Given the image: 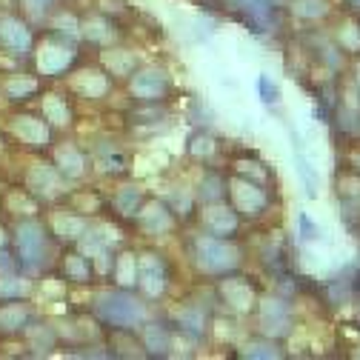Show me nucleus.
<instances>
[{
  "instance_id": "obj_32",
  "label": "nucleus",
  "mask_w": 360,
  "mask_h": 360,
  "mask_svg": "<svg viewBox=\"0 0 360 360\" xmlns=\"http://www.w3.org/2000/svg\"><path fill=\"white\" fill-rule=\"evenodd\" d=\"M278 354L281 352L272 343H260V340H255V343H249L243 349V357H278Z\"/></svg>"
},
{
  "instance_id": "obj_29",
  "label": "nucleus",
  "mask_w": 360,
  "mask_h": 360,
  "mask_svg": "<svg viewBox=\"0 0 360 360\" xmlns=\"http://www.w3.org/2000/svg\"><path fill=\"white\" fill-rule=\"evenodd\" d=\"M177 321H180V326H184V329H189L192 335H200V332H203V311H198V309L180 311Z\"/></svg>"
},
{
  "instance_id": "obj_4",
  "label": "nucleus",
  "mask_w": 360,
  "mask_h": 360,
  "mask_svg": "<svg viewBox=\"0 0 360 360\" xmlns=\"http://www.w3.org/2000/svg\"><path fill=\"white\" fill-rule=\"evenodd\" d=\"M138 283L149 297H158L166 289V266L158 255H143L138 260Z\"/></svg>"
},
{
  "instance_id": "obj_22",
  "label": "nucleus",
  "mask_w": 360,
  "mask_h": 360,
  "mask_svg": "<svg viewBox=\"0 0 360 360\" xmlns=\"http://www.w3.org/2000/svg\"><path fill=\"white\" fill-rule=\"evenodd\" d=\"M235 4L249 15L255 18L257 23H263L269 18V12H272V0H235Z\"/></svg>"
},
{
  "instance_id": "obj_1",
  "label": "nucleus",
  "mask_w": 360,
  "mask_h": 360,
  "mask_svg": "<svg viewBox=\"0 0 360 360\" xmlns=\"http://www.w3.org/2000/svg\"><path fill=\"white\" fill-rule=\"evenodd\" d=\"M95 311H98L101 321H106V323H112L117 329H131V326H138L143 321V306L126 292H103V295H98Z\"/></svg>"
},
{
  "instance_id": "obj_2",
  "label": "nucleus",
  "mask_w": 360,
  "mask_h": 360,
  "mask_svg": "<svg viewBox=\"0 0 360 360\" xmlns=\"http://www.w3.org/2000/svg\"><path fill=\"white\" fill-rule=\"evenodd\" d=\"M195 257L206 272H226V269H232L238 263V252L220 238H198Z\"/></svg>"
},
{
  "instance_id": "obj_26",
  "label": "nucleus",
  "mask_w": 360,
  "mask_h": 360,
  "mask_svg": "<svg viewBox=\"0 0 360 360\" xmlns=\"http://www.w3.org/2000/svg\"><path fill=\"white\" fill-rule=\"evenodd\" d=\"M297 232H300V240H323V229L306 212L297 214Z\"/></svg>"
},
{
  "instance_id": "obj_35",
  "label": "nucleus",
  "mask_w": 360,
  "mask_h": 360,
  "mask_svg": "<svg viewBox=\"0 0 360 360\" xmlns=\"http://www.w3.org/2000/svg\"><path fill=\"white\" fill-rule=\"evenodd\" d=\"M23 6H26V12H29V15L40 18L43 12H46V6H49V0H23Z\"/></svg>"
},
{
  "instance_id": "obj_31",
  "label": "nucleus",
  "mask_w": 360,
  "mask_h": 360,
  "mask_svg": "<svg viewBox=\"0 0 360 360\" xmlns=\"http://www.w3.org/2000/svg\"><path fill=\"white\" fill-rule=\"evenodd\" d=\"M26 283L20 278H0V297H20L26 295Z\"/></svg>"
},
{
  "instance_id": "obj_9",
  "label": "nucleus",
  "mask_w": 360,
  "mask_h": 360,
  "mask_svg": "<svg viewBox=\"0 0 360 360\" xmlns=\"http://www.w3.org/2000/svg\"><path fill=\"white\" fill-rule=\"evenodd\" d=\"M72 63V49L58 46V43H46L40 52H37V69L43 75H58Z\"/></svg>"
},
{
  "instance_id": "obj_42",
  "label": "nucleus",
  "mask_w": 360,
  "mask_h": 360,
  "mask_svg": "<svg viewBox=\"0 0 360 360\" xmlns=\"http://www.w3.org/2000/svg\"><path fill=\"white\" fill-rule=\"evenodd\" d=\"M352 4H354V6H360V0H352Z\"/></svg>"
},
{
  "instance_id": "obj_8",
  "label": "nucleus",
  "mask_w": 360,
  "mask_h": 360,
  "mask_svg": "<svg viewBox=\"0 0 360 360\" xmlns=\"http://www.w3.org/2000/svg\"><path fill=\"white\" fill-rule=\"evenodd\" d=\"M0 43L12 52H26L32 46V34L29 29L15 20V18H0Z\"/></svg>"
},
{
  "instance_id": "obj_39",
  "label": "nucleus",
  "mask_w": 360,
  "mask_h": 360,
  "mask_svg": "<svg viewBox=\"0 0 360 360\" xmlns=\"http://www.w3.org/2000/svg\"><path fill=\"white\" fill-rule=\"evenodd\" d=\"M55 26H63L60 32H66V34H77V23H75V20H69V18H60Z\"/></svg>"
},
{
  "instance_id": "obj_20",
  "label": "nucleus",
  "mask_w": 360,
  "mask_h": 360,
  "mask_svg": "<svg viewBox=\"0 0 360 360\" xmlns=\"http://www.w3.org/2000/svg\"><path fill=\"white\" fill-rule=\"evenodd\" d=\"M257 95H260V103H266V106H272V103H278L281 101V86H278V80L272 77V75H257Z\"/></svg>"
},
{
  "instance_id": "obj_11",
  "label": "nucleus",
  "mask_w": 360,
  "mask_h": 360,
  "mask_svg": "<svg viewBox=\"0 0 360 360\" xmlns=\"http://www.w3.org/2000/svg\"><path fill=\"white\" fill-rule=\"evenodd\" d=\"M12 129H15V134L20 141H26L32 146H46V141H49V129L34 117H18Z\"/></svg>"
},
{
  "instance_id": "obj_38",
  "label": "nucleus",
  "mask_w": 360,
  "mask_h": 360,
  "mask_svg": "<svg viewBox=\"0 0 360 360\" xmlns=\"http://www.w3.org/2000/svg\"><path fill=\"white\" fill-rule=\"evenodd\" d=\"M349 40V46H360V34H357V26H346V32H343V43Z\"/></svg>"
},
{
  "instance_id": "obj_33",
  "label": "nucleus",
  "mask_w": 360,
  "mask_h": 360,
  "mask_svg": "<svg viewBox=\"0 0 360 360\" xmlns=\"http://www.w3.org/2000/svg\"><path fill=\"white\" fill-rule=\"evenodd\" d=\"M223 184H220V177L217 174H212V177H206L203 184H200V198L203 200H217L220 195H223V189H220Z\"/></svg>"
},
{
  "instance_id": "obj_15",
  "label": "nucleus",
  "mask_w": 360,
  "mask_h": 360,
  "mask_svg": "<svg viewBox=\"0 0 360 360\" xmlns=\"http://www.w3.org/2000/svg\"><path fill=\"white\" fill-rule=\"evenodd\" d=\"M143 343L152 354H166L172 340H169V332L160 326V323H146L143 326Z\"/></svg>"
},
{
  "instance_id": "obj_30",
  "label": "nucleus",
  "mask_w": 360,
  "mask_h": 360,
  "mask_svg": "<svg viewBox=\"0 0 360 360\" xmlns=\"http://www.w3.org/2000/svg\"><path fill=\"white\" fill-rule=\"evenodd\" d=\"M66 272H69V278H75V281H89V266H86V260L80 257V255H69L66 257Z\"/></svg>"
},
{
  "instance_id": "obj_24",
  "label": "nucleus",
  "mask_w": 360,
  "mask_h": 360,
  "mask_svg": "<svg viewBox=\"0 0 360 360\" xmlns=\"http://www.w3.org/2000/svg\"><path fill=\"white\" fill-rule=\"evenodd\" d=\"M34 89H37V80H34V77H12V80L6 83V95L15 98V101H20V98L32 95Z\"/></svg>"
},
{
  "instance_id": "obj_37",
  "label": "nucleus",
  "mask_w": 360,
  "mask_h": 360,
  "mask_svg": "<svg viewBox=\"0 0 360 360\" xmlns=\"http://www.w3.org/2000/svg\"><path fill=\"white\" fill-rule=\"evenodd\" d=\"M212 149H214V146H212L209 138H198V141L192 143V152H195V155H209Z\"/></svg>"
},
{
  "instance_id": "obj_21",
  "label": "nucleus",
  "mask_w": 360,
  "mask_h": 360,
  "mask_svg": "<svg viewBox=\"0 0 360 360\" xmlns=\"http://www.w3.org/2000/svg\"><path fill=\"white\" fill-rule=\"evenodd\" d=\"M115 206L123 214H134V212H138V206H141V189H134V186L120 189L117 198H115Z\"/></svg>"
},
{
  "instance_id": "obj_3",
  "label": "nucleus",
  "mask_w": 360,
  "mask_h": 360,
  "mask_svg": "<svg viewBox=\"0 0 360 360\" xmlns=\"http://www.w3.org/2000/svg\"><path fill=\"white\" fill-rule=\"evenodd\" d=\"M18 252L23 257V263L37 266L46 255V235L37 223H20L18 226Z\"/></svg>"
},
{
  "instance_id": "obj_28",
  "label": "nucleus",
  "mask_w": 360,
  "mask_h": 360,
  "mask_svg": "<svg viewBox=\"0 0 360 360\" xmlns=\"http://www.w3.org/2000/svg\"><path fill=\"white\" fill-rule=\"evenodd\" d=\"M26 323V309L23 306H6L0 309V326L4 329H18Z\"/></svg>"
},
{
  "instance_id": "obj_13",
  "label": "nucleus",
  "mask_w": 360,
  "mask_h": 360,
  "mask_svg": "<svg viewBox=\"0 0 360 360\" xmlns=\"http://www.w3.org/2000/svg\"><path fill=\"white\" fill-rule=\"evenodd\" d=\"M141 223H143V229H146V232L160 235V232H166V229L172 226V214L166 212V206H160V203H149V206L143 209V214H141Z\"/></svg>"
},
{
  "instance_id": "obj_18",
  "label": "nucleus",
  "mask_w": 360,
  "mask_h": 360,
  "mask_svg": "<svg viewBox=\"0 0 360 360\" xmlns=\"http://www.w3.org/2000/svg\"><path fill=\"white\" fill-rule=\"evenodd\" d=\"M83 229H86V223H83L80 217H69V214L55 217V232H58L60 238H66V240L83 238Z\"/></svg>"
},
{
  "instance_id": "obj_40",
  "label": "nucleus",
  "mask_w": 360,
  "mask_h": 360,
  "mask_svg": "<svg viewBox=\"0 0 360 360\" xmlns=\"http://www.w3.org/2000/svg\"><path fill=\"white\" fill-rule=\"evenodd\" d=\"M9 266H12L9 255H6V252H0V269H9Z\"/></svg>"
},
{
  "instance_id": "obj_5",
  "label": "nucleus",
  "mask_w": 360,
  "mask_h": 360,
  "mask_svg": "<svg viewBox=\"0 0 360 360\" xmlns=\"http://www.w3.org/2000/svg\"><path fill=\"white\" fill-rule=\"evenodd\" d=\"M260 323L269 335H286L289 332V306L283 300L269 297L260 303Z\"/></svg>"
},
{
  "instance_id": "obj_16",
  "label": "nucleus",
  "mask_w": 360,
  "mask_h": 360,
  "mask_svg": "<svg viewBox=\"0 0 360 360\" xmlns=\"http://www.w3.org/2000/svg\"><path fill=\"white\" fill-rule=\"evenodd\" d=\"M295 169H297V174H300V180H303V186H306V195L309 198H314L318 195V186H321V174H318V169H314L309 160H306V155L303 152H295Z\"/></svg>"
},
{
  "instance_id": "obj_25",
  "label": "nucleus",
  "mask_w": 360,
  "mask_h": 360,
  "mask_svg": "<svg viewBox=\"0 0 360 360\" xmlns=\"http://www.w3.org/2000/svg\"><path fill=\"white\" fill-rule=\"evenodd\" d=\"M43 112H46V117L55 120V123H69V106L58 95H49L46 98V103H43Z\"/></svg>"
},
{
  "instance_id": "obj_10",
  "label": "nucleus",
  "mask_w": 360,
  "mask_h": 360,
  "mask_svg": "<svg viewBox=\"0 0 360 360\" xmlns=\"http://www.w3.org/2000/svg\"><path fill=\"white\" fill-rule=\"evenodd\" d=\"M203 220H206L209 232L217 235V238H220V235H232L235 226H238L235 212H232V209H223V206H212V209H206Z\"/></svg>"
},
{
  "instance_id": "obj_36",
  "label": "nucleus",
  "mask_w": 360,
  "mask_h": 360,
  "mask_svg": "<svg viewBox=\"0 0 360 360\" xmlns=\"http://www.w3.org/2000/svg\"><path fill=\"white\" fill-rule=\"evenodd\" d=\"M106 60H109V66H115V69H120V72H126V69H131V58H129V55H123V58H115V55H106Z\"/></svg>"
},
{
  "instance_id": "obj_23",
  "label": "nucleus",
  "mask_w": 360,
  "mask_h": 360,
  "mask_svg": "<svg viewBox=\"0 0 360 360\" xmlns=\"http://www.w3.org/2000/svg\"><path fill=\"white\" fill-rule=\"evenodd\" d=\"M117 281L123 286H131V283H138V260H134L131 255H123L117 260Z\"/></svg>"
},
{
  "instance_id": "obj_7",
  "label": "nucleus",
  "mask_w": 360,
  "mask_h": 360,
  "mask_svg": "<svg viewBox=\"0 0 360 360\" xmlns=\"http://www.w3.org/2000/svg\"><path fill=\"white\" fill-rule=\"evenodd\" d=\"M166 92V77L155 69H143L131 77V95L141 101H158Z\"/></svg>"
},
{
  "instance_id": "obj_17",
  "label": "nucleus",
  "mask_w": 360,
  "mask_h": 360,
  "mask_svg": "<svg viewBox=\"0 0 360 360\" xmlns=\"http://www.w3.org/2000/svg\"><path fill=\"white\" fill-rule=\"evenodd\" d=\"M75 89L86 98H98L106 92V77L98 75V72H83L77 80H75Z\"/></svg>"
},
{
  "instance_id": "obj_14",
  "label": "nucleus",
  "mask_w": 360,
  "mask_h": 360,
  "mask_svg": "<svg viewBox=\"0 0 360 360\" xmlns=\"http://www.w3.org/2000/svg\"><path fill=\"white\" fill-rule=\"evenodd\" d=\"M223 297H226L235 309H240V311H246L252 303H255V292L243 283V281H226L223 283Z\"/></svg>"
},
{
  "instance_id": "obj_6",
  "label": "nucleus",
  "mask_w": 360,
  "mask_h": 360,
  "mask_svg": "<svg viewBox=\"0 0 360 360\" xmlns=\"http://www.w3.org/2000/svg\"><path fill=\"white\" fill-rule=\"evenodd\" d=\"M232 200L243 214H260L266 206L263 189H257L255 184H246V180H232Z\"/></svg>"
},
{
  "instance_id": "obj_12",
  "label": "nucleus",
  "mask_w": 360,
  "mask_h": 360,
  "mask_svg": "<svg viewBox=\"0 0 360 360\" xmlns=\"http://www.w3.org/2000/svg\"><path fill=\"white\" fill-rule=\"evenodd\" d=\"M29 186L40 195H58L60 192V184H58V172L49 169V166H34L29 172Z\"/></svg>"
},
{
  "instance_id": "obj_34",
  "label": "nucleus",
  "mask_w": 360,
  "mask_h": 360,
  "mask_svg": "<svg viewBox=\"0 0 360 360\" xmlns=\"http://www.w3.org/2000/svg\"><path fill=\"white\" fill-rule=\"evenodd\" d=\"M86 34L92 37V40H106V37H109L106 23H101V20H89V23H86Z\"/></svg>"
},
{
  "instance_id": "obj_19",
  "label": "nucleus",
  "mask_w": 360,
  "mask_h": 360,
  "mask_svg": "<svg viewBox=\"0 0 360 360\" xmlns=\"http://www.w3.org/2000/svg\"><path fill=\"white\" fill-rule=\"evenodd\" d=\"M58 169H60L63 174H69V177H77V174L83 172V158H80V152L72 149V146L60 149V152H58Z\"/></svg>"
},
{
  "instance_id": "obj_27",
  "label": "nucleus",
  "mask_w": 360,
  "mask_h": 360,
  "mask_svg": "<svg viewBox=\"0 0 360 360\" xmlns=\"http://www.w3.org/2000/svg\"><path fill=\"white\" fill-rule=\"evenodd\" d=\"M295 15L297 18H323L326 0H295Z\"/></svg>"
},
{
  "instance_id": "obj_41",
  "label": "nucleus",
  "mask_w": 360,
  "mask_h": 360,
  "mask_svg": "<svg viewBox=\"0 0 360 360\" xmlns=\"http://www.w3.org/2000/svg\"><path fill=\"white\" fill-rule=\"evenodd\" d=\"M4 246H6V232L0 229V249H4Z\"/></svg>"
}]
</instances>
